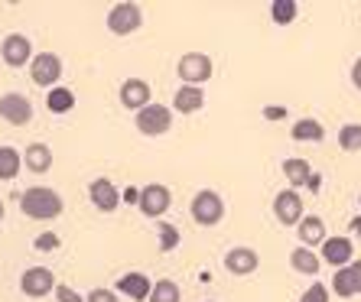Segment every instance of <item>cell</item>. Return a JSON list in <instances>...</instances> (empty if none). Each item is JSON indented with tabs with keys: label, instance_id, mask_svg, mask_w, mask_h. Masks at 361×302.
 Masks as SVG:
<instances>
[{
	"label": "cell",
	"instance_id": "1",
	"mask_svg": "<svg viewBox=\"0 0 361 302\" xmlns=\"http://www.w3.org/2000/svg\"><path fill=\"white\" fill-rule=\"evenodd\" d=\"M20 208H23L26 218L33 221H56L66 211V201L56 189H46V185H30L23 195H20Z\"/></svg>",
	"mask_w": 361,
	"mask_h": 302
},
{
	"label": "cell",
	"instance_id": "19",
	"mask_svg": "<svg viewBox=\"0 0 361 302\" xmlns=\"http://www.w3.org/2000/svg\"><path fill=\"white\" fill-rule=\"evenodd\" d=\"M23 166L30 169V172H36V176L49 172V169H52V150H49V143H30V146L23 150Z\"/></svg>",
	"mask_w": 361,
	"mask_h": 302
},
{
	"label": "cell",
	"instance_id": "29",
	"mask_svg": "<svg viewBox=\"0 0 361 302\" xmlns=\"http://www.w3.org/2000/svg\"><path fill=\"white\" fill-rule=\"evenodd\" d=\"M157 234H160V251L163 253H169V251H176L179 247V227L176 225H166V221H163Z\"/></svg>",
	"mask_w": 361,
	"mask_h": 302
},
{
	"label": "cell",
	"instance_id": "30",
	"mask_svg": "<svg viewBox=\"0 0 361 302\" xmlns=\"http://www.w3.org/2000/svg\"><path fill=\"white\" fill-rule=\"evenodd\" d=\"M329 296H332V289H329L326 283H312L310 289L300 296V302H329Z\"/></svg>",
	"mask_w": 361,
	"mask_h": 302
},
{
	"label": "cell",
	"instance_id": "23",
	"mask_svg": "<svg viewBox=\"0 0 361 302\" xmlns=\"http://www.w3.org/2000/svg\"><path fill=\"white\" fill-rule=\"evenodd\" d=\"M46 108H49L52 114H68V111L75 108V94L68 92L66 84H56V88L46 92Z\"/></svg>",
	"mask_w": 361,
	"mask_h": 302
},
{
	"label": "cell",
	"instance_id": "11",
	"mask_svg": "<svg viewBox=\"0 0 361 302\" xmlns=\"http://www.w3.org/2000/svg\"><path fill=\"white\" fill-rule=\"evenodd\" d=\"M169 201H173V195H169L166 185L160 182H150L140 189V201H137V208L147 215V218H163L169 211Z\"/></svg>",
	"mask_w": 361,
	"mask_h": 302
},
{
	"label": "cell",
	"instance_id": "12",
	"mask_svg": "<svg viewBox=\"0 0 361 302\" xmlns=\"http://www.w3.org/2000/svg\"><path fill=\"white\" fill-rule=\"evenodd\" d=\"M118 98L121 104H124L127 111H143L147 104H153V92H150V84L143 82V78H127V82H121L118 88Z\"/></svg>",
	"mask_w": 361,
	"mask_h": 302
},
{
	"label": "cell",
	"instance_id": "9",
	"mask_svg": "<svg viewBox=\"0 0 361 302\" xmlns=\"http://www.w3.org/2000/svg\"><path fill=\"white\" fill-rule=\"evenodd\" d=\"M0 118L13 127H26L33 120V101L20 92H7L0 94Z\"/></svg>",
	"mask_w": 361,
	"mask_h": 302
},
{
	"label": "cell",
	"instance_id": "14",
	"mask_svg": "<svg viewBox=\"0 0 361 302\" xmlns=\"http://www.w3.org/2000/svg\"><path fill=\"white\" fill-rule=\"evenodd\" d=\"M88 199H92V205L98 211H104V215H111V211L121 205V192L111 179H92V185H88Z\"/></svg>",
	"mask_w": 361,
	"mask_h": 302
},
{
	"label": "cell",
	"instance_id": "16",
	"mask_svg": "<svg viewBox=\"0 0 361 302\" xmlns=\"http://www.w3.org/2000/svg\"><path fill=\"white\" fill-rule=\"evenodd\" d=\"M296 237H300V247H316V244H326V221L319 218V215H306V218L300 221V225H296Z\"/></svg>",
	"mask_w": 361,
	"mask_h": 302
},
{
	"label": "cell",
	"instance_id": "13",
	"mask_svg": "<svg viewBox=\"0 0 361 302\" xmlns=\"http://www.w3.org/2000/svg\"><path fill=\"white\" fill-rule=\"evenodd\" d=\"M257 267H261V253L251 247H231L225 253V270L231 277H251Z\"/></svg>",
	"mask_w": 361,
	"mask_h": 302
},
{
	"label": "cell",
	"instance_id": "36",
	"mask_svg": "<svg viewBox=\"0 0 361 302\" xmlns=\"http://www.w3.org/2000/svg\"><path fill=\"white\" fill-rule=\"evenodd\" d=\"M348 270H352V277H355V289H358V293H361V260L348 263Z\"/></svg>",
	"mask_w": 361,
	"mask_h": 302
},
{
	"label": "cell",
	"instance_id": "25",
	"mask_svg": "<svg viewBox=\"0 0 361 302\" xmlns=\"http://www.w3.org/2000/svg\"><path fill=\"white\" fill-rule=\"evenodd\" d=\"M329 289H336L338 299H352V296H358V289H355L352 270H348V267L336 270V277H332V286H329Z\"/></svg>",
	"mask_w": 361,
	"mask_h": 302
},
{
	"label": "cell",
	"instance_id": "31",
	"mask_svg": "<svg viewBox=\"0 0 361 302\" xmlns=\"http://www.w3.org/2000/svg\"><path fill=\"white\" fill-rule=\"evenodd\" d=\"M56 302H85L82 296H78V289H72V286H66V283H59L56 286Z\"/></svg>",
	"mask_w": 361,
	"mask_h": 302
},
{
	"label": "cell",
	"instance_id": "17",
	"mask_svg": "<svg viewBox=\"0 0 361 302\" xmlns=\"http://www.w3.org/2000/svg\"><path fill=\"white\" fill-rule=\"evenodd\" d=\"M114 289H118L121 296H127V299H134V302H147L150 293H153V283L143 277V273H124Z\"/></svg>",
	"mask_w": 361,
	"mask_h": 302
},
{
	"label": "cell",
	"instance_id": "8",
	"mask_svg": "<svg viewBox=\"0 0 361 302\" xmlns=\"http://www.w3.org/2000/svg\"><path fill=\"white\" fill-rule=\"evenodd\" d=\"M274 218L283 227H296L306 218V208H302V199L296 189H283V192L274 195Z\"/></svg>",
	"mask_w": 361,
	"mask_h": 302
},
{
	"label": "cell",
	"instance_id": "34",
	"mask_svg": "<svg viewBox=\"0 0 361 302\" xmlns=\"http://www.w3.org/2000/svg\"><path fill=\"white\" fill-rule=\"evenodd\" d=\"M121 201H127V205H137V201H140V189H124V192H121Z\"/></svg>",
	"mask_w": 361,
	"mask_h": 302
},
{
	"label": "cell",
	"instance_id": "2",
	"mask_svg": "<svg viewBox=\"0 0 361 302\" xmlns=\"http://www.w3.org/2000/svg\"><path fill=\"white\" fill-rule=\"evenodd\" d=\"M192 221L199 227H215L221 218H225V199L219 192H212V189H202V192L192 195Z\"/></svg>",
	"mask_w": 361,
	"mask_h": 302
},
{
	"label": "cell",
	"instance_id": "40",
	"mask_svg": "<svg viewBox=\"0 0 361 302\" xmlns=\"http://www.w3.org/2000/svg\"><path fill=\"white\" fill-rule=\"evenodd\" d=\"M4 215H7V208H4V199H0V221H4Z\"/></svg>",
	"mask_w": 361,
	"mask_h": 302
},
{
	"label": "cell",
	"instance_id": "15",
	"mask_svg": "<svg viewBox=\"0 0 361 302\" xmlns=\"http://www.w3.org/2000/svg\"><path fill=\"white\" fill-rule=\"evenodd\" d=\"M355 257V244L352 237H326V244H322V263H332L336 270L348 267Z\"/></svg>",
	"mask_w": 361,
	"mask_h": 302
},
{
	"label": "cell",
	"instance_id": "41",
	"mask_svg": "<svg viewBox=\"0 0 361 302\" xmlns=\"http://www.w3.org/2000/svg\"><path fill=\"white\" fill-rule=\"evenodd\" d=\"M358 201H361V199H358Z\"/></svg>",
	"mask_w": 361,
	"mask_h": 302
},
{
	"label": "cell",
	"instance_id": "26",
	"mask_svg": "<svg viewBox=\"0 0 361 302\" xmlns=\"http://www.w3.org/2000/svg\"><path fill=\"white\" fill-rule=\"evenodd\" d=\"M296 13H300V7H296V0H274V4H270V20H274L277 26L293 23Z\"/></svg>",
	"mask_w": 361,
	"mask_h": 302
},
{
	"label": "cell",
	"instance_id": "10",
	"mask_svg": "<svg viewBox=\"0 0 361 302\" xmlns=\"http://www.w3.org/2000/svg\"><path fill=\"white\" fill-rule=\"evenodd\" d=\"M56 277H52L49 267H30L23 270V277H20V289H23V296H30V299H42V296L56 293Z\"/></svg>",
	"mask_w": 361,
	"mask_h": 302
},
{
	"label": "cell",
	"instance_id": "18",
	"mask_svg": "<svg viewBox=\"0 0 361 302\" xmlns=\"http://www.w3.org/2000/svg\"><path fill=\"white\" fill-rule=\"evenodd\" d=\"M205 108V92L192 88V84H179L176 94H173V111L179 114H195V111Z\"/></svg>",
	"mask_w": 361,
	"mask_h": 302
},
{
	"label": "cell",
	"instance_id": "37",
	"mask_svg": "<svg viewBox=\"0 0 361 302\" xmlns=\"http://www.w3.org/2000/svg\"><path fill=\"white\" fill-rule=\"evenodd\" d=\"M264 114H267V120H277V118H283V114H286V108H280V104H270Z\"/></svg>",
	"mask_w": 361,
	"mask_h": 302
},
{
	"label": "cell",
	"instance_id": "7",
	"mask_svg": "<svg viewBox=\"0 0 361 302\" xmlns=\"http://www.w3.org/2000/svg\"><path fill=\"white\" fill-rule=\"evenodd\" d=\"M33 42H30V36L23 33H10L4 36V42H0V59H4V65L10 68H23L33 62Z\"/></svg>",
	"mask_w": 361,
	"mask_h": 302
},
{
	"label": "cell",
	"instance_id": "24",
	"mask_svg": "<svg viewBox=\"0 0 361 302\" xmlns=\"http://www.w3.org/2000/svg\"><path fill=\"white\" fill-rule=\"evenodd\" d=\"M283 176H286V182L293 185H310V179H312V169H310V160H283Z\"/></svg>",
	"mask_w": 361,
	"mask_h": 302
},
{
	"label": "cell",
	"instance_id": "22",
	"mask_svg": "<svg viewBox=\"0 0 361 302\" xmlns=\"http://www.w3.org/2000/svg\"><path fill=\"white\" fill-rule=\"evenodd\" d=\"M23 169V153L13 146H0V182H13Z\"/></svg>",
	"mask_w": 361,
	"mask_h": 302
},
{
	"label": "cell",
	"instance_id": "35",
	"mask_svg": "<svg viewBox=\"0 0 361 302\" xmlns=\"http://www.w3.org/2000/svg\"><path fill=\"white\" fill-rule=\"evenodd\" d=\"M352 84H355V88H358V92H361V56H358V59H355V65H352Z\"/></svg>",
	"mask_w": 361,
	"mask_h": 302
},
{
	"label": "cell",
	"instance_id": "28",
	"mask_svg": "<svg viewBox=\"0 0 361 302\" xmlns=\"http://www.w3.org/2000/svg\"><path fill=\"white\" fill-rule=\"evenodd\" d=\"M338 146H342L345 153H361V124L338 127Z\"/></svg>",
	"mask_w": 361,
	"mask_h": 302
},
{
	"label": "cell",
	"instance_id": "3",
	"mask_svg": "<svg viewBox=\"0 0 361 302\" xmlns=\"http://www.w3.org/2000/svg\"><path fill=\"white\" fill-rule=\"evenodd\" d=\"M137 130H140L143 137H163L173 127V108H166V104H147L143 111H137V118H134Z\"/></svg>",
	"mask_w": 361,
	"mask_h": 302
},
{
	"label": "cell",
	"instance_id": "6",
	"mask_svg": "<svg viewBox=\"0 0 361 302\" xmlns=\"http://www.w3.org/2000/svg\"><path fill=\"white\" fill-rule=\"evenodd\" d=\"M143 23V10L140 4H114L108 10V30L114 36H130L137 33Z\"/></svg>",
	"mask_w": 361,
	"mask_h": 302
},
{
	"label": "cell",
	"instance_id": "5",
	"mask_svg": "<svg viewBox=\"0 0 361 302\" xmlns=\"http://www.w3.org/2000/svg\"><path fill=\"white\" fill-rule=\"evenodd\" d=\"M30 78H33V84H39V88H56V82L62 78V59L56 56V52H36L33 62H30Z\"/></svg>",
	"mask_w": 361,
	"mask_h": 302
},
{
	"label": "cell",
	"instance_id": "33",
	"mask_svg": "<svg viewBox=\"0 0 361 302\" xmlns=\"http://www.w3.org/2000/svg\"><path fill=\"white\" fill-rule=\"evenodd\" d=\"M33 247H36V251H56V247H59V234H52V231H49V234H39Z\"/></svg>",
	"mask_w": 361,
	"mask_h": 302
},
{
	"label": "cell",
	"instance_id": "4",
	"mask_svg": "<svg viewBox=\"0 0 361 302\" xmlns=\"http://www.w3.org/2000/svg\"><path fill=\"white\" fill-rule=\"evenodd\" d=\"M212 72H215V65H212V56H205V52H185L176 65V75L192 88H202L212 78Z\"/></svg>",
	"mask_w": 361,
	"mask_h": 302
},
{
	"label": "cell",
	"instance_id": "21",
	"mask_svg": "<svg viewBox=\"0 0 361 302\" xmlns=\"http://www.w3.org/2000/svg\"><path fill=\"white\" fill-rule=\"evenodd\" d=\"M290 137H293L296 143H322L326 140V127H322L316 118H302V120L293 124Z\"/></svg>",
	"mask_w": 361,
	"mask_h": 302
},
{
	"label": "cell",
	"instance_id": "38",
	"mask_svg": "<svg viewBox=\"0 0 361 302\" xmlns=\"http://www.w3.org/2000/svg\"><path fill=\"white\" fill-rule=\"evenodd\" d=\"M306 189H310L312 195L319 192V172H312V179H310V185H306Z\"/></svg>",
	"mask_w": 361,
	"mask_h": 302
},
{
	"label": "cell",
	"instance_id": "32",
	"mask_svg": "<svg viewBox=\"0 0 361 302\" xmlns=\"http://www.w3.org/2000/svg\"><path fill=\"white\" fill-rule=\"evenodd\" d=\"M85 302H121L114 289H92V293L85 296Z\"/></svg>",
	"mask_w": 361,
	"mask_h": 302
},
{
	"label": "cell",
	"instance_id": "27",
	"mask_svg": "<svg viewBox=\"0 0 361 302\" xmlns=\"http://www.w3.org/2000/svg\"><path fill=\"white\" fill-rule=\"evenodd\" d=\"M147 302H183V293H179V286L173 279H157Z\"/></svg>",
	"mask_w": 361,
	"mask_h": 302
},
{
	"label": "cell",
	"instance_id": "20",
	"mask_svg": "<svg viewBox=\"0 0 361 302\" xmlns=\"http://www.w3.org/2000/svg\"><path fill=\"white\" fill-rule=\"evenodd\" d=\"M290 267L296 270V273H302V277H316L322 267V257L316 251H310V247H293V253H290Z\"/></svg>",
	"mask_w": 361,
	"mask_h": 302
},
{
	"label": "cell",
	"instance_id": "39",
	"mask_svg": "<svg viewBox=\"0 0 361 302\" xmlns=\"http://www.w3.org/2000/svg\"><path fill=\"white\" fill-rule=\"evenodd\" d=\"M352 231H361V215H358V218L352 221Z\"/></svg>",
	"mask_w": 361,
	"mask_h": 302
}]
</instances>
